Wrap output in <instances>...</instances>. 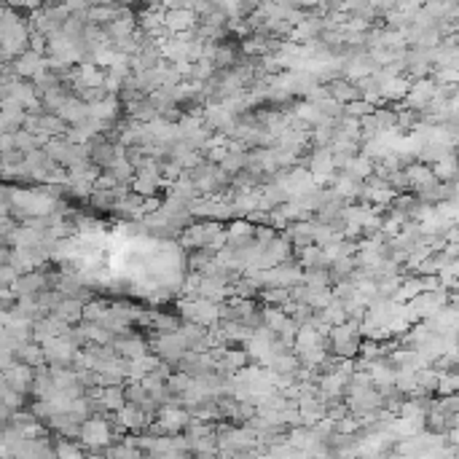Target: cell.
<instances>
[{
    "instance_id": "6da1fadb",
    "label": "cell",
    "mask_w": 459,
    "mask_h": 459,
    "mask_svg": "<svg viewBox=\"0 0 459 459\" xmlns=\"http://www.w3.org/2000/svg\"><path fill=\"white\" fill-rule=\"evenodd\" d=\"M328 92L336 97V100L347 102V100H357L360 97V89L357 84H349V81H344V78H333L330 84H328Z\"/></svg>"
}]
</instances>
